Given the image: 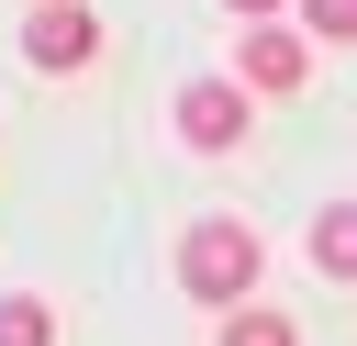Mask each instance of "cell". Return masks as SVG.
<instances>
[{
	"label": "cell",
	"mask_w": 357,
	"mask_h": 346,
	"mask_svg": "<svg viewBox=\"0 0 357 346\" xmlns=\"http://www.w3.org/2000/svg\"><path fill=\"white\" fill-rule=\"evenodd\" d=\"M257 268H268V246H257V223H234V212H201V223L178 234V290L212 301V313H245V301H257Z\"/></svg>",
	"instance_id": "6da1fadb"
},
{
	"label": "cell",
	"mask_w": 357,
	"mask_h": 346,
	"mask_svg": "<svg viewBox=\"0 0 357 346\" xmlns=\"http://www.w3.org/2000/svg\"><path fill=\"white\" fill-rule=\"evenodd\" d=\"M301 78H312V33H301V22H245L234 89H245V100H279V89H301Z\"/></svg>",
	"instance_id": "7a4b0ae2"
},
{
	"label": "cell",
	"mask_w": 357,
	"mask_h": 346,
	"mask_svg": "<svg viewBox=\"0 0 357 346\" xmlns=\"http://www.w3.org/2000/svg\"><path fill=\"white\" fill-rule=\"evenodd\" d=\"M245 134H257V100H245L234 78H190V89H178V145L223 156V145H245Z\"/></svg>",
	"instance_id": "3957f363"
},
{
	"label": "cell",
	"mask_w": 357,
	"mask_h": 346,
	"mask_svg": "<svg viewBox=\"0 0 357 346\" xmlns=\"http://www.w3.org/2000/svg\"><path fill=\"white\" fill-rule=\"evenodd\" d=\"M22 56H33L45 78H67V67L100 56V22H89L78 0H33V11H22Z\"/></svg>",
	"instance_id": "277c9868"
},
{
	"label": "cell",
	"mask_w": 357,
	"mask_h": 346,
	"mask_svg": "<svg viewBox=\"0 0 357 346\" xmlns=\"http://www.w3.org/2000/svg\"><path fill=\"white\" fill-rule=\"evenodd\" d=\"M312 268H324V279H357V201H335V212L312 223Z\"/></svg>",
	"instance_id": "5b68a950"
},
{
	"label": "cell",
	"mask_w": 357,
	"mask_h": 346,
	"mask_svg": "<svg viewBox=\"0 0 357 346\" xmlns=\"http://www.w3.org/2000/svg\"><path fill=\"white\" fill-rule=\"evenodd\" d=\"M212 346H301V324L290 313H268V301H245V313H223V335Z\"/></svg>",
	"instance_id": "8992f818"
},
{
	"label": "cell",
	"mask_w": 357,
	"mask_h": 346,
	"mask_svg": "<svg viewBox=\"0 0 357 346\" xmlns=\"http://www.w3.org/2000/svg\"><path fill=\"white\" fill-rule=\"evenodd\" d=\"M0 346H56V301L11 290V301H0Z\"/></svg>",
	"instance_id": "52a82bcc"
},
{
	"label": "cell",
	"mask_w": 357,
	"mask_h": 346,
	"mask_svg": "<svg viewBox=\"0 0 357 346\" xmlns=\"http://www.w3.org/2000/svg\"><path fill=\"white\" fill-rule=\"evenodd\" d=\"M301 33L312 45H357V0H301Z\"/></svg>",
	"instance_id": "ba28073f"
},
{
	"label": "cell",
	"mask_w": 357,
	"mask_h": 346,
	"mask_svg": "<svg viewBox=\"0 0 357 346\" xmlns=\"http://www.w3.org/2000/svg\"><path fill=\"white\" fill-rule=\"evenodd\" d=\"M223 11H245V22H268V11H279V0H223Z\"/></svg>",
	"instance_id": "9c48e42d"
}]
</instances>
